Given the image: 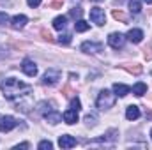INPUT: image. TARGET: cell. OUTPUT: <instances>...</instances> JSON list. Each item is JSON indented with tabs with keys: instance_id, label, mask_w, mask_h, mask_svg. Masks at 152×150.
<instances>
[{
	"instance_id": "30",
	"label": "cell",
	"mask_w": 152,
	"mask_h": 150,
	"mask_svg": "<svg viewBox=\"0 0 152 150\" xmlns=\"http://www.w3.org/2000/svg\"><path fill=\"white\" fill-rule=\"evenodd\" d=\"M71 108H73V110H76V111H80L81 104H80V101H78V99H73V101H71Z\"/></svg>"
},
{
	"instance_id": "8",
	"label": "cell",
	"mask_w": 152,
	"mask_h": 150,
	"mask_svg": "<svg viewBox=\"0 0 152 150\" xmlns=\"http://www.w3.org/2000/svg\"><path fill=\"white\" fill-rule=\"evenodd\" d=\"M81 51H85V53H99V51H103V44L101 42H90V41H87V42L81 44Z\"/></svg>"
},
{
	"instance_id": "29",
	"label": "cell",
	"mask_w": 152,
	"mask_h": 150,
	"mask_svg": "<svg viewBox=\"0 0 152 150\" xmlns=\"http://www.w3.org/2000/svg\"><path fill=\"white\" fill-rule=\"evenodd\" d=\"M51 147H53V145H51V141H41V143H39V149H41V150H46V149L50 150Z\"/></svg>"
},
{
	"instance_id": "26",
	"label": "cell",
	"mask_w": 152,
	"mask_h": 150,
	"mask_svg": "<svg viewBox=\"0 0 152 150\" xmlns=\"http://www.w3.org/2000/svg\"><path fill=\"white\" fill-rule=\"evenodd\" d=\"M143 57H145V60H152V46L143 48Z\"/></svg>"
},
{
	"instance_id": "31",
	"label": "cell",
	"mask_w": 152,
	"mask_h": 150,
	"mask_svg": "<svg viewBox=\"0 0 152 150\" xmlns=\"http://www.w3.org/2000/svg\"><path fill=\"white\" fill-rule=\"evenodd\" d=\"M7 21H9V16L5 12H0V25H5Z\"/></svg>"
},
{
	"instance_id": "6",
	"label": "cell",
	"mask_w": 152,
	"mask_h": 150,
	"mask_svg": "<svg viewBox=\"0 0 152 150\" xmlns=\"http://www.w3.org/2000/svg\"><path fill=\"white\" fill-rule=\"evenodd\" d=\"M124 42H126V37L120 34V32H113V34H110L108 36V44L115 48V50H118V48H122L124 46Z\"/></svg>"
},
{
	"instance_id": "27",
	"label": "cell",
	"mask_w": 152,
	"mask_h": 150,
	"mask_svg": "<svg viewBox=\"0 0 152 150\" xmlns=\"http://www.w3.org/2000/svg\"><path fill=\"white\" fill-rule=\"evenodd\" d=\"M41 36H42V39H44V41H48V42H51V41H53L51 34H50V32H48L46 28H42V30H41Z\"/></svg>"
},
{
	"instance_id": "9",
	"label": "cell",
	"mask_w": 152,
	"mask_h": 150,
	"mask_svg": "<svg viewBox=\"0 0 152 150\" xmlns=\"http://www.w3.org/2000/svg\"><path fill=\"white\" fill-rule=\"evenodd\" d=\"M58 145H60V149H73L76 145V140L69 134H62L58 138Z\"/></svg>"
},
{
	"instance_id": "24",
	"label": "cell",
	"mask_w": 152,
	"mask_h": 150,
	"mask_svg": "<svg viewBox=\"0 0 152 150\" xmlns=\"http://www.w3.org/2000/svg\"><path fill=\"white\" fill-rule=\"evenodd\" d=\"M96 120H97L96 115H87V117H85V124H87V125H96Z\"/></svg>"
},
{
	"instance_id": "11",
	"label": "cell",
	"mask_w": 152,
	"mask_h": 150,
	"mask_svg": "<svg viewBox=\"0 0 152 150\" xmlns=\"http://www.w3.org/2000/svg\"><path fill=\"white\" fill-rule=\"evenodd\" d=\"M113 92H115V95H118V97H124V95H127V94L131 92V87H127V85H122V83H115V85H113Z\"/></svg>"
},
{
	"instance_id": "3",
	"label": "cell",
	"mask_w": 152,
	"mask_h": 150,
	"mask_svg": "<svg viewBox=\"0 0 152 150\" xmlns=\"http://www.w3.org/2000/svg\"><path fill=\"white\" fill-rule=\"evenodd\" d=\"M60 79V71L58 69H48L42 76V83L44 85H57V81Z\"/></svg>"
},
{
	"instance_id": "18",
	"label": "cell",
	"mask_w": 152,
	"mask_h": 150,
	"mask_svg": "<svg viewBox=\"0 0 152 150\" xmlns=\"http://www.w3.org/2000/svg\"><path fill=\"white\" fill-rule=\"evenodd\" d=\"M145 92H147V85H145V83H136V85L133 87V94L138 95V97H142Z\"/></svg>"
},
{
	"instance_id": "19",
	"label": "cell",
	"mask_w": 152,
	"mask_h": 150,
	"mask_svg": "<svg viewBox=\"0 0 152 150\" xmlns=\"http://www.w3.org/2000/svg\"><path fill=\"white\" fill-rule=\"evenodd\" d=\"M88 28H90V25H88L87 21H83V20H78V21L75 23V30L76 32H87Z\"/></svg>"
},
{
	"instance_id": "14",
	"label": "cell",
	"mask_w": 152,
	"mask_h": 150,
	"mask_svg": "<svg viewBox=\"0 0 152 150\" xmlns=\"http://www.w3.org/2000/svg\"><path fill=\"white\" fill-rule=\"evenodd\" d=\"M25 23H27V16H23V14H18V16H14L11 20V27L12 28H23Z\"/></svg>"
},
{
	"instance_id": "17",
	"label": "cell",
	"mask_w": 152,
	"mask_h": 150,
	"mask_svg": "<svg viewBox=\"0 0 152 150\" xmlns=\"http://www.w3.org/2000/svg\"><path fill=\"white\" fill-rule=\"evenodd\" d=\"M140 117V108L138 106H129L127 111H126V118L127 120H136Z\"/></svg>"
},
{
	"instance_id": "4",
	"label": "cell",
	"mask_w": 152,
	"mask_h": 150,
	"mask_svg": "<svg viewBox=\"0 0 152 150\" xmlns=\"http://www.w3.org/2000/svg\"><path fill=\"white\" fill-rule=\"evenodd\" d=\"M90 20H92L96 25L103 27V25L106 23V16H104V11H103L101 7H94V9H90Z\"/></svg>"
},
{
	"instance_id": "13",
	"label": "cell",
	"mask_w": 152,
	"mask_h": 150,
	"mask_svg": "<svg viewBox=\"0 0 152 150\" xmlns=\"http://www.w3.org/2000/svg\"><path fill=\"white\" fill-rule=\"evenodd\" d=\"M127 39H129L131 42H140V41L143 39V32H142L140 28H131V30L127 32Z\"/></svg>"
},
{
	"instance_id": "10",
	"label": "cell",
	"mask_w": 152,
	"mask_h": 150,
	"mask_svg": "<svg viewBox=\"0 0 152 150\" xmlns=\"http://www.w3.org/2000/svg\"><path fill=\"white\" fill-rule=\"evenodd\" d=\"M62 118H64V122L69 124V125H71V124H76V122H78V111L71 108V110H67V111L62 115Z\"/></svg>"
},
{
	"instance_id": "12",
	"label": "cell",
	"mask_w": 152,
	"mask_h": 150,
	"mask_svg": "<svg viewBox=\"0 0 152 150\" xmlns=\"http://www.w3.org/2000/svg\"><path fill=\"white\" fill-rule=\"evenodd\" d=\"M120 67H122L124 71L131 73V74H142V71H143V67H142L140 64H122Z\"/></svg>"
},
{
	"instance_id": "23",
	"label": "cell",
	"mask_w": 152,
	"mask_h": 150,
	"mask_svg": "<svg viewBox=\"0 0 152 150\" xmlns=\"http://www.w3.org/2000/svg\"><path fill=\"white\" fill-rule=\"evenodd\" d=\"M81 12H83V11H81L80 7H75V9H71V11H69V16L76 20V18H80V16H81Z\"/></svg>"
},
{
	"instance_id": "1",
	"label": "cell",
	"mask_w": 152,
	"mask_h": 150,
	"mask_svg": "<svg viewBox=\"0 0 152 150\" xmlns=\"http://www.w3.org/2000/svg\"><path fill=\"white\" fill-rule=\"evenodd\" d=\"M0 87H2L4 97L9 99V101H14L18 97H25V95H28L32 92V87L30 85H25V83H21L16 78H7Z\"/></svg>"
},
{
	"instance_id": "21",
	"label": "cell",
	"mask_w": 152,
	"mask_h": 150,
	"mask_svg": "<svg viewBox=\"0 0 152 150\" xmlns=\"http://www.w3.org/2000/svg\"><path fill=\"white\" fill-rule=\"evenodd\" d=\"M129 9H131L133 14H138V12L142 11V5H140L138 0H131V2H129Z\"/></svg>"
},
{
	"instance_id": "7",
	"label": "cell",
	"mask_w": 152,
	"mask_h": 150,
	"mask_svg": "<svg viewBox=\"0 0 152 150\" xmlns=\"http://www.w3.org/2000/svg\"><path fill=\"white\" fill-rule=\"evenodd\" d=\"M21 69H23V73L27 76H36L37 74V67H36L34 60H30V58H25V60L21 62Z\"/></svg>"
},
{
	"instance_id": "15",
	"label": "cell",
	"mask_w": 152,
	"mask_h": 150,
	"mask_svg": "<svg viewBox=\"0 0 152 150\" xmlns=\"http://www.w3.org/2000/svg\"><path fill=\"white\" fill-rule=\"evenodd\" d=\"M44 118H46L50 124H58V122L62 120V115L58 111H55V110H50V111L44 115Z\"/></svg>"
},
{
	"instance_id": "37",
	"label": "cell",
	"mask_w": 152,
	"mask_h": 150,
	"mask_svg": "<svg viewBox=\"0 0 152 150\" xmlns=\"http://www.w3.org/2000/svg\"><path fill=\"white\" fill-rule=\"evenodd\" d=\"M151 138H152V131H151Z\"/></svg>"
},
{
	"instance_id": "32",
	"label": "cell",
	"mask_w": 152,
	"mask_h": 150,
	"mask_svg": "<svg viewBox=\"0 0 152 150\" xmlns=\"http://www.w3.org/2000/svg\"><path fill=\"white\" fill-rule=\"evenodd\" d=\"M39 4H41V0H28V5L30 7H37Z\"/></svg>"
},
{
	"instance_id": "16",
	"label": "cell",
	"mask_w": 152,
	"mask_h": 150,
	"mask_svg": "<svg viewBox=\"0 0 152 150\" xmlns=\"http://www.w3.org/2000/svg\"><path fill=\"white\" fill-rule=\"evenodd\" d=\"M66 25H67V18L66 16H57L53 20V28H57V30H64Z\"/></svg>"
},
{
	"instance_id": "33",
	"label": "cell",
	"mask_w": 152,
	"mask_h": 150,
	"mask_svg": "<svg viewBox=\"0 0 152 150\" xmlns=\"http://www.w3.org/2000/svg\"><path fill=\"white\" fill-rule=\"evenodd\" d=\"M30 145L28 143H21V145H18V147H14V150H20V149H28Z\"/></svg>"
},
{
	"instance_id": "5",
	"label": "cell",
	"mask_w": 152,
	"mask_h": 150,
	"mask_svg": "<svg viewBox=\"0 0 152 150\" xmlns=\"http://www.w3.org/2000/svg\"><path fill=\"white\" fill-rule=\"evenodd\" d=\"M16 125H18V122H16L14 117L5 115V117L0 118V133H9V131H11L12 127H16Z\"/></svg>"
},
{
	"instance_id": "36",
	"label": "cell",
	"mask_w": 152,
	"mask_h": 150,
	"mask_svg": "<svg viewBox=\"0 0 152 150\" xmlns=\"http://www.w3.org/2000/svg\"><path fill=\"white\" fill-rule=\"evenodd\" d=\"M94 2H101V0H94Z\"/></svg>"
},
{
	"instance_id": "25",
	"label": "cell",
	"mask_w": 152,
	"mask_h": 150,
	"mask_svg": "<svg viewBox=\"0 0 152 150\" xmlns=\"http://www.w3.org/2000/svg\"><path fill=\"white\" fill-rule=\"evenodd\" d=\"M58 42H60V44H69V42H71V36H69V34H62V36L58 37Z\"/></svg>"
},
{
	"instance_id": "20",
	"label": "cell",
	"mask_w": 152,
	"mask_h": 150,
	"mask_svg": "<svg viewBox=\"0 0 152 150\" xmlns=\"http://www.w3.org/2000/svg\"><path fill=\"white\" fill-rule=\"evenodd\" d=\"M113 18L115 20H118V21H122V23H127V14H124L122 11H118V9H113Z\"/></svg>"
},
{
	"instance_id": "22",
	"label": "cell",
	"mask_w": 152,
	"mask_h": 150,
	"mask_svg": "<svg viewBox=\"0 0 152 150\" xmlns=\"http://www.w3.org/2000/svg\"><path fill=\"white\" fill-rule=\"evenodd\" d=\"M37 110H39V113H42V115H46V113L50 111V110H53V108H50V103H46V101H42V103H39Z\"/></svg>"
},
{
	"instance_id": "2",
	"label": "cell",
	"mask_w": 152,
	"mask_h": 150,
	"mask_svg": "<svg viewBox=\"0 0 152 150\" xmlns=\"http://www.w3.org/2000/svg\"><path fill=\"white\" fill-rule=\"evenodd\" d=\"M97 108L99 110H110L112 106L115 104V94H112L110 90H101L99 95H97V101H96Z\"/></svg>"
},
{
	"instance_id": "38",
	"label": "cell",
	"mask_w": 152,
	"mask_h": 150,
	"mask_svg": "<svg viewBox=\"0 0 152 150\" xmlns=\"http://www.w3.org/2000/svg\"><path fill=\"white\" fill-rule=\"evenodd\" d=\"M151 74H152V71H151Z\"/></svg>"
},
{
	"instance_id": "28",
	"label": "cell",
	"mask_w": 152,
	"mask_h": 150,
	"mask_svg": "<svg viewBox=\"0 0 152 150\" xmlns=\"http://www.w3.org/2000/svg\"><path fill=\"white\" fill-rule=\"evenodd\" d=\"M62 7V0H51L50 2V9H60Z\"/></svg>"
},
{
	"instance_id": "35",
	"label": "cell",
	"mask_w": 152,
	"mask_h": 150,
	"mask_svg": "<svg viewBox=\"0 0 152 150\" xmlns=\"http://www.w3.org/2000/svg\"><path fill=\"white\" fill-rule=\"evenodd\" d=\"M143 2H147V4H152V0H143Z\"/></svg>"
},
{
	"instance_id": "34",
	"label": "cell",
	"mask_w": 152,
	"mask_h": 150,
	"mask_svg": "<svg viewBox=\"0 0 152 150\" xmlns=\"http://www.w3.org/2000/svg\"><path fill=\"white\" fill-rule=\"evenodd\" d=\"M64 95H66V97H69V95H71V88H69V87H66V88H64Z\"/></svg>"
}]
</instances>
